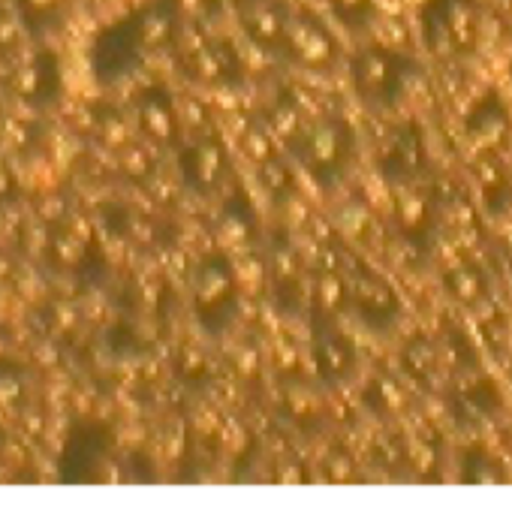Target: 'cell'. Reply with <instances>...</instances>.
Returning a JSON list of instances; mask_svg holds the SVG:
<instances>
[{
    "label": "cell",
    "instance_id": "6da1fadb",
    "mask_svg": "<svg viewBox=\"0 0 512 506\" xmlns=\"http://www.w3.org/2000/svg\"><path fill=\"white\" fill-rule=\"evenodd\" d=\"M419 76V61L389 46H365L350 58L353 91L368 109L377 112H392L395 106H401Z\"/></svg>",
    "mask_w": 512,
    "mask_h": 506
},
{
    "label": "cell",
    "instance_id": "7a4b0ae2",
    "mask_svg": "<svg viewBox=\"0 0 512 506\" xmlns=\"http://www.w3.org/2000/svg\"><path fill=\"white\" fill-rule=\"evenodd\" d=\"M290 154L317 187L332 190L347 178L356 160V130L338 115H323L290 142Z\"/></svg>",
    "mask_w": 512,
    "mask_h": 506
},
{
    "label": "cell",
    "instance_id": "3957f363",
    "mask_svg": "<svg viewBox=\"0 0 512 506\" xmlns=\"http://www.w3.org/2000/svg\"><path fill=\"white\" fill-rule=\"evenodd\" d=\"M482 0H425L419 13L422 49L434 58H464L479 49L485 37Z\"/></svg>",
    "mask_w": 512,
    "mask_h": 506
},
{
    "label": "cell",
    "instance_id": "277c9868",
    "mask_svg": "<svg viewBox=\"0 0 512 506\" xmlns=\"http://www.w3.org/2000/svg\"><path fill=\"white\" fill-rule=\"evenodd\" d=\"M238 296H241L238 275H235V266L229 263L226 253L205 257L193 278V305L199 311V320L211 332L226 329V323L235 317Z\"/></svg>",
    "mask_w": 512,
    "mask_h": 506
},
{
    "label": "cell",
    "instance_id": "5b68a950",
    "mask_svg": "<svg viewBox=\"0 0 512 506\" xmlns=\"http://www.w3.org/2000/svg\"><path fill=\"white\" fill-rule=\"evenodd\" d=\"M347 281H350V308L356 311L362 326H368L371 332H386L401 320L404 314L401 296L392 290L386 278H380L368 266H353L347 269Z\"/></svg>",
    "mask_w": 512,
    "mask_h": 506
},
{
    "label": "cell",
    "instance_id": "8992f818",
    "mask_svg": "<svg viewBox=\"0 0 512 506\" xmlns=\"http://www.w3.org/2000/svg\"><path fill=\"white\" fill-rule=\"evenodd\" d=\"M281 52L293 64H299L305 70H314V73L332 70L338 64V55H341L335 34L314 13H293Z\"/></svg>",
    "mask_w": 512,
    "mask_h": 506
},
{
    "label": "cell",
    "instance_id": "52a82bcc",
    "mask_svg": "<svg viewBox=\"0 0 512 506\" xmlns=\"http://www.w3.org/2000/svg\"><path fill=\"white\" fill-rule=\"evenodd\" d=\"M377 166L386 181H392L398 187L413 184L428 166V145H425L422 130L416 124H401V127L389 130V136L383 139V145L377 151Z\"/></svg>",
    "mask_w": 512,
    "mask_h": 506
},
{
    "label": "cell",
    "instance_id": "ba28073f",
    "mask_svg": "<svg viewBox=\"0 0 512 506\" xmlns=\"http://www.w3.org/2000/svg\"><path fill=\"white\" fill-rule=\"evenodd\" d=\"M314 365L326 386H341L356 374V347L335 320H314Z\"/></svg>",
    "mask_w": 512,
    "mask_h": 506
},
{
    "label": "cell",
    "instance_id": "9c48e42d",
    "mask_svg": "<svg viewBox=\"0 0 512 506\" xmlns=\"http://www.w3.org/2000/svg\"><path fill=\"white\" fill-rule=\"evenodd\" d=\"M290 19L293 10L284 0H256V4L241 10V28L247 40L260 49H281Z\"/></svg>",
    "mask_w": 512,
    "mask_h": 506
},
{
    "label": "cell",
    "instance_id": "30bf717a",
    "mask_svg": "<svg viewBox=\"0 0 512 506\" xmlns=\"http://www.w3.org/2000/svg\"><path fill=\"white\" fill-rule=\"evenodd\" d=\"M226 169H229V160H226V151L220 142L214 139H202L196 145H190L184 154H181V172H184V181L211 196L217 187H223V178H226Z\"/></svg>",
    "mask_w": 512,
    "mask_h": 506
},
{
    "label": "cell",
    "instance_id": "8fae6325",
    "mask_svg": "<svg viewBox=\"0 0 512 506\" xmlns=\"http://www.w3.org/2000/svg\"><path fill=\"white\" fill-rule=\"evenodd\" d=\"M395 226L410 241L425 238L437 226V196L419 190L416 184H401L395 196Z\"/></svg>",
    "mask_w": 512,
    "mask_h": 506
},
{
    "label": "cell",
    "instance_id": "7c38bea8",
    "mask_svg": "<svg viewBox=\"0 0 512 506\" xmlns=\"http://www.w3.org/2000/svg\"><path fill=\"white\" fill-rule=\"evenodd\" d=\"M509 136V115L500 103L497 94H491L485 103L476 106V112L467 118V139L473 142V148H479L482 154L485 151H494L506 142Z\"/></svg>",
    "mask_w": 512,
    "mask_h": 506
},
{
    "label": "cell",
    "instance_id": "4fadbf2b",
    "mask_svg": "<svg viewBox=\"0 0 512 506\" xmlns=\"http://www.w3.org/2000/svg\"><path fill=\"white\" fill-rule=\"evenodd\" d=\"M401 362H404L407 374L422 389H434V383H440L443 374H449L446 359H443V347H440V341H431V338L410 341L401 353Z\"/></svg>",
    "mask_w": 512,
    "mask_h": 506
},
{
    "label": "cell",
    "instance_id": "5bb4252c",
    "mask_svg": "<svg viewBox=\"0 0 512 506\" xmlns=\"http://www.w3.org/2000/svg\"><path fill=\"white\" fill-rule=\"evenodd\" d=\"M256 238V214L244 196L223 205V214L217 220V241L229 250L244 253Z\"/></svg>",
    "mask_w": 512,
    "mask_h": 506
},
{
    "label": "cell",
    "instance_id": "9a60e30c",
    "mask_svg": "<svg viewBox=\"0 0 512 506\" xmlns=\"http://www.w3.org/2000/svg\"><path fill=\"white\" fill-rule=\"evenodd\" d=\"M443 290L458 305H476L488 293V278L476 263H458L443 275Z\"/></svg>",
    "mask_w": 512,
    "mask_h": 506
},
{
    "label": "cell",
    "instance_id": "2e32d148",
    "mask_svg": "<svg viewBox=\"0 0 512 506\" xmlns=\"http://www.w3.org/2000/svg\"><path fill=\"white\" fill-rule=\"evenodd\" d=\"M139 124H142V130H145L157 145L172 142V139H175V127H178L175 109H172L166 100H157V97L142 100V106H139Z\"/></svg>",
    "mask_w": 512,
    "mask_h": 506
},
{
    "label": "cell",
    "instance_id": "e0dca14e",
    "mask_svg": "<svg viewBox=\"0 0 512 506\" xmlns=\"http://www.w3.org/2000/svg\"><path fill=\"white\" fill-rule=\"evenodd\" d=\"M266 127H269V133L278 142H287L290 145L308 127V121H305V115H302V109H299L296 100H281V103L272 106V112L266 118Z\"/></svg>",
    "mask_w": 512,
    "mask_h": 506
},
{
    "label": "cell",
    "instance_id": "ac0fdd59",
    "mask_svg": "<svg viewBox=\"0 0 512 506\" xmlns=\"http://www.w3.org/2000/svg\"><path fill=\"white\" fill-rule=\"evenodd\" d=\"M260 181H263L266 193H272L275 199H293V193H296V175H293L290 163L278 154L260 163Z\"/></svg>",
    "mask_w": 512,
    "mask_h": 506
},
{
    "label": "cell",
    "instance_id": "d6986e66",
    "mask_svg": "<svg viewBox=\"0 0 512 506\" xmlns=\"http://www.w3.org/2000/svg\"><path fill=\"white\" fill-rule=\"evenodd\" d=\"M329 7L347 31H368L377 19L374 0H329Z\"/></svg>",
    "mask_w": 512,
    "mask_h": 506
},
{
    "label": "cell",
    "instance_id": "ffe728a7",
    "mask_svg": "<svg viewBox=\"0 0 512 506\" xmlns=\"http://www.w3.org/2000/svg\"><path fill=\"white\" fill-rule=\"evenodd\" d=\"M172 34H175V22H172V16H169L166 10L148 13V16L142 19V25H139V43H142L145 49H160V46H166V43L172 40Z\"/></svg>",
    "mask_w": 512,
    "mask_h": 506
},
{
    "label": "cell",
    "instance_id": "44dd1931",
    "mask_svg": "<svg viewBox=\"0 0 512 506\" xmlns=\"http://www.w3.org/2000/svg\"><path fill=\"white\" fill-rule=\"evenodd\" d=\"M371 398H374L380 413H398L407 404V392L392 377H377L371 383Z\"/></svg>",
    "mask_w": 512,
    "mask_h": 506
},
{
    "label": "cell",
    "instance_id": "7402d4cb",
    "mask_svg": "<svg viewBox=\"0 0 512 506\" xmlns=\"http://www.w3.org/2000/svg\"><path fill=\"white\" fill-rule=\"evenodd\" d=\"M275 136L269 133V127L266 124H253L247 133H244V139H241V145L247 148V154L256 160V166H260L263 160H269V157H275Z\"/></svg>",
    "mask_w": 512,
    "mask_h": 506
},
{
    "label": "cell",
    "instance_id": "603a6c76",
    "mask_svg": "<svg viewBox=\"0 0 512 506\" xmlns=\"http://www.w3.org/2000/svg\"><path fill=\"white\" fill-rule=\"evenodd\" d=\"M52 247H55V260H58L61 266H79L82 257H85V241L76 238L73 232L61 235Z\"/></svg>",
    "mask_w": 512,
    "mask_h": 506
},
{
    "label": "cell",
    "instance_id": "cb8c5ba5",
    "mask_svg": "<svg viewBox=\"0 0 512 506\" xmlns=\"http://www.w3.org/2000/svg\"><path fill=\"white\" fill-rule=\"evenodd\" d=\"M121 169H124L127 175H133V178L148 175V172H151V157H148V151H145V148H136V145H127V148L121 151Z\"/></svg>",
    "mask_w": 512,
    "mask_h": 506
},
{
    "label": "cell",
    "instance_id": "d4e9b609",
    "mask_svg": "<svg viewBox=\"0 0 512 506\" xmlns=\"http://www.w3.org/2000/svg\"><path fill=\"white\" fill-rule=\"evenodd\" d=\"M13 88H16V94H22V97H34L37 94V88H40V70L37 67H19L16 70V76H13Z\"/></svg>",
    "mask_w": 512,
    "mask_h": 506
},
{
    "label": "cell",
    "instance_id": "484cf974",
    "mask_svg": "<svg viewBox=\"0 0 512 506\" xmlns=\"http://www.w3.org/2000/svg\"><path fill=\"white\" fill-rule=\"evenodd\" d=\"M407 458H410V467H416L419 473H425L428 467H434V461H437V449H434L431 443H425V440H416V443H413V449L407 452Z\"/></svg>",
    "mask_w": 512,
    "mask_h": 506
},
{
    "label": "cell",
    "instance_id": "4316f807",
    "mask_svg": "<svg viewBox=\"0 0 512 506\" xmlns=\"http://www.w3.org/2000/svg\"><path fill=\"white\" fill-rule=\"evenodd\" d=\"M103 142L112 145V148H127L130 133H127V127H124L118 118H112V121H106V127H103Z\"/></svg>",
    "mask_w": 512,
    "mask_h": 506
},
{
    "label": "cell",
    "instance_id": "83f0119b",
    "mask_svg": "<svg viewBox=\"0 0 512 506\" xmlns=\"http://www.w3.org/2000/svg\"><path fill=\"white\" fill-rule=\"evenodd\" d=\"M181 371L190 374V377L202 374V371H205V353L196 350V347H184V350H181Z\"/></svg>",
    "mask_w": 512,
    "mask_h": 506
},
{
    "label": "cell",
    "instance_id": "f1b7e54d",
    "mask_svg": "<svg viewBox=\"0 0 512 506\" xmlns=\"http://www.w3.org/2000/svg\"><path fill=\"white\" fill-rule=\"evenodd\" d=\"M326 464H329V476L332 479H350L353 476V461L347 455H341V452H335Z\"/></svg>",
    "mask_w": 512,
    "mask_h": 506
},
{
    "label": "cell",
    "instance_id": "f546056e",
    "mask_svg": "<svg viewBox=\"0 0 512 506\" xmlns=\"http://www.w3.org/2000/svg\"><path fill=\"white\" fill-rule=\"evenodd\" d=\"M25 244H28L31 253H40V250L49 247V232H46L43 226H31L28 235H25Z\"/></svg>",
    "mask_w": 512,
    "mask_h": 506
},
{
    "label": "cell",
    "instance_id": "4dcf8cb0",
    "mask_svg": "<svg viewBox=\"0 0 512 506\" xmlns=\"http://www.w3.org/2000/svg\"><path fill=\"white\" fill-rule=\"evenodd\" d=\"M73 326H76V311L67 308V305H58L55 308V329L58 332H70Z\"/></svg>",
    "mask_w": 512,
    "mask_h": 506
},
{
    "label": "cell",
    "instance_id": "1f68e13d",
    "mask_svg": "<svg viewBox=\"0 0 512 506\" xmlns=\"http://www.w3.org/2000/svg\"><path fill=\"white\" fill-rule=\"evenodd\" d=\"M67 232H73L76 238H82L85 244L91 241V223L85 220V217H70V229Z\"/></svg>",
    "mask_w": 512,
    "mask_h": 506
},
{
    "label": "cell",
    "instance_id": "d6a6232c",
    "mask_svg": "<svg viewBox=\"0 0 512 506\" xmlns=\"http://www.w3.org/2000/svg\"><path fill=\"white\" fill-rule=\"evenodd\" d=\"M16 40V25L10 19H0V46H10Z\"/></svg>",
    "mask_w": 512,
    "mask_h": 506
},
{
    "label": "cell",
    "instance_id": "836d02e7",
    "mask_svg": "<svg viewBox=\"0 0 512 506\" xmlns=\"http://www.w3.org/2000/svg\"><path fill=\"white\" fill-rule=\"evenodd\" d=\"M13 398H19V383L0 380V401H13Z\"/></svg>",
    "mask_w": 512,
    "mask_h": 506
},
{
    "label": "cell",
    "instance_id": "e575fe53",
    "mask_svg": "<svg viewBox=\"0 0 512 506\" xmlns=\"http://www.w3.org/2000/svg\"><path fill=\"white\" fill-rule=\"evenodd\" d=\"M10 187H13V181H10V172H7V166H4V157H0V196H7Z\"/></svg>",
    "mask_w": 512,
    "mask_h": 506
},
{
    "label": "cell",
    "instance_id": "d590c367",
    "mask_svg": "<svg viewBox=\"0 0 512 506\" xmlns=\"http://www.w3.org/2000/svg\"><path fill=\"white\" fill-rule=\"evenodd\" d=\"M25 4H28L31 10H37V13H49V10L55 7V0H25Z\"/></svg>",
    "mask_w": 512,
    "mask_h": 506
},
{
    "label": "cell",
    "instance_id": "8d00e7d4",
    "mask_svg": "<svg viewBox=\"0 0 512 506\" xmlns=\"http://www.w3.org/2000/svg\"><path fill=\"white\" fill-rule=\"evenodd\" d=\"M58 211H61V205H58V202H52V199L43 205V217H52V214H58Z\"/></svg>",
    "mask_w": 512,
    "mask_h": 506
},
{
    "label": "cell",
    "instance_id": "74e56055",
    "mask_svg": "<svg viewBox=\"0 0 512 506\" xmlns=\"http://www.w3.org/2000/svg\"><path fill=\"white\" fill-rule=\"evenodd\" d=\"M229 4H235L238 10H244V7H250V4H256V0H229Z\"/></svg>",
    "mask_w": 512,
    "mask_h": 506
},
{
    "label": "cell",
    "instance_id": "f35d334b",
    "mask_svg": "<svg viewBox=\"0 0 512 506\" xmlns=\"http://www.w3.org/2000/svg\"><path fill=\"white\" fill-rule=\"evenodd\" d=\"M0 350H4V344H0Z\"/></svg>",
    "mask_w": 512,
    "mask_h": 506
}]
</instances>
